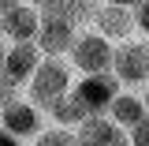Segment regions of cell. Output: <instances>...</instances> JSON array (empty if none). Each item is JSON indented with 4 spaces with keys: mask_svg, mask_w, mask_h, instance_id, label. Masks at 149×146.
<instances>
[{
    "mask_svg": "<svg viewBox=\"0 0 149 146\" xmlns=\"http://www.w3.org/2000/svg\"><path fill=\"white\" fill-rule=\"evenodd\" d=\"M71 83H74V71H71V64H67V56H41L19 94L45 112L52 101H60L63 94L71 90Z\"/></svg>",
    "mask_w": 149,
    "mask_h": 146,
    "instance_id": "cell-1",
    "label": "cell"
},
{
    "mask_svg": "<svg viewBox=\"0 0 149 146\" xmlns=\"http://www.w3.org/2000/svg\"><path fill=\"white\" fill-rule=\"evenodd\" d=\"M108 75L123 90H142L149 83V41L146 37H127L112 45V64Z\"/></svg>",
    "mask_w": 149,
    "mask_h": 146,
    "instance_id": "cell-2",
    "label": "cell"
},
{
    "mask_svg": "<svg viewBox=\"0 0 149 146\" xmlns=\"http://www.w3.org/2000/svg\"><path fill=\"white\" fill-rule=\"evenodd\" d=\"M67 64H71V71H78V75H101V71H108V64H112V41L101 37L93 26H82V30L71 37Z\"/></svg>",
    "mask_w": 149,
    "mask_h": 146,
    "instance_id": "cell-3",
    "label": "cell"
},
{
    "mask_svg": "<svg viewBox=\"0 0 149 146\" xmlns=\"http://www.w3.org/2000/svg\"><path fill=\"white\" fill-rule=\"evenodd\" d=\"M0 128L8 131V135H15L19 142H30L37 131L45 128V112L37 109V105H30L22 94H15V97L0 109Z\"/></svg>",
    "mask_w": 149,
    "mask_h": 146,
    "instance_id": "cell-4",
    "label": "cell"
},
{
    "mask_svg": "<svg viewBox=\"0 0 149 146\" xmlns=\"http://www.w3.org/2000/svg\"><path fill=\"white\" fill-rule=\"evenodd\" d=\"M37 60H41V49L34 41H8L4 45V60H0V79L8 86L22 90V83L30 79V71L37 68Z\"/></svg>",
    "mask_w": 149,
    "mask_h": 146,
    "instance_id": "cell-5",
    "label": "cell"
},
{
    "mask_svg": "<svg viewBox=\"0 0 149 146\" xmlns=\"http://www.w3.org/2000/svg\"><path fill=\"white\" fill-rule=\"evenodd\" d=\"M116 90H119V83H116L108 71H101V75H78V79L71 83V97L86 112H104L108 101L116 97Z\"/></svg>",
    "mask_w": 149,
    "mask_h": 146,
    "instance_id": "cell-6",
    "label": "cell"
},
{
    "mask_svg": "<svg viewBox=\"0 0 149 146\" xmlns=\"http://www.w3.org/2000/svg\"><path fill=\"white\" fill-rule=\"evenodd\" d=\"M90 26H93L101 37H108L112 45H116V41H127V37H138L134 8H116V4H101V0H97Z\"/></svg>",
    "mask_w": 149,
    "mask_h": 146,
    "instance_id": "cell-7",
    "label": "cell"
},
{
    "mask_svg": "<svg viewBox=\"0 0 149 146\" xmlns=\"http://www.w3.org/2000/svg\"><path fill=\"white\" fill-rule=\"evenodd\" d=\"M41 11V8H37ZM78 34L74 26H67L63 19L49 15V11H41V19H37V34H34V45L41 49V56H67V49H71V37Z\"/></svg>",
    "mask_w": 149,
    "mask_h": 146,
    "instance_id": "cell-8",
    "label": "cell"
},
{
    "mask_svg": "<svg viewBox=\"0 0 149 146\" xmlns=\"http://www.w3.org/2000/svg\"><path fill=\"white\" fill-rule=\"evenodd\" d=\"M37 19H41V11H37L34 4L19 0L15 8L0 11V37H4V41H34Z\"/></svg>",
    "mask_w": 149,
    "mask_h": 146,
    "instance_id": "cell-9",
    "label": "cell"
},
{
    "mask_svg": "<svg viewBox=\"0 0 149 146\" xmlns=\"http://www.w3.org/2000/svg\"><path fill=\"white\" fill-rule=\"evenodd\" d=\"M104 116H108L119 131L134 128L138 120H146V116H149V109H146V94H142V90H123V86H119V90H116V97L108 101Z\"/></svg>",
    "mask_w": 149,
    "mask_h": 146,
    "instance_id": "cell-10",
    "label": "cell"
},
{
    "mask_svg": "<svg viewBox=\"0 0 149 146\" xmlns=\"http://www.w3.org/2000/svg\"><path fill=\"white\" fill-rule=\"evenodd\" d=\"M116 131L119 128L112 124L104 112H90V116H82V120L71 128V135H74V146H104Z\"/></svg>",
    "mask_w": 149,
    "mask_h": 146,
    "instance_id": "cell-11",
    "label": "cell"
},
{
    "mask_svg": "<svg viewBox=\"0 0 149 146\" xmlns=\"http://www.w3.org/2000/svg\"><path fill=\"white\" fill-rule=\"evenodd\" d=\"M93 8H97V0H49V4H41V11H49V15L63 19L67 26H74V30L90 26Z\"/></svg>",
    "mask_w": 149,
    "mask_h": 146,
    "instance_id": "cell-12",
    "label": "cell"
},
{
    "mask_svg": "<svg viewBox=\"0 0 149 146\" xmlns=\"http://www.w3.org/2000/svg\"><path fill=\"white\" fill-rule=\"evenodd\" d=\"M26 146H74V135L71 128H56V124H45Z\"/></svg>",
    "mask_w": 149,
    "mask_h": 146,
    "instance_id": "cell-13",
    "label": "cell"
},
{
    "mask_svg": "<svg viewBox=\"0 0 149 146\" xmlns=\"http://www.w3.org/2000/svg\"><path fill=\"white\" fill-rule=\"evenodd\" d=\"M123 135H127L130 146H149V116H146V120H138L134 128H127Z\"/></svg>",
    "mask_w": 149,
    "mask_h": 146,
    "instance_id": "cell-14",
    "label": "cell"
},
{
    "mask_svg": "<svg viewBox=\"0 0 149 146\" xmlns=\"http://www.w3.org/2000/svg\"><path fill=\"white\" fill-rule=\"evenodd\" d=\"M0 146H26V142H19L15 135H8V131L0 128Z\"/></svg>",
    "mask_w": 149,
    "mask_h": 146,
    "instance_id": "cell-15",
    "label": "cell"
},
{
    "mask_svg": "<svg viewBox=\"0 0 149 146\" xmlns=\"http://www.w3.org/2000/svg\"><path fill=\"white\" fill-rule=\"evenodd\" d=\"M104 146H130V142H127V135H123V131H116V135H112Z\"/></svg>",
    "mask_w": 149,
    "mask_h": 146,
    "instance_id": "cell-16",
    "label": "cell"
},
{
    "mask_svg": "<svg viewBox=\"0 0 149 146\" xmlns=\"http://www.w3.org/2000/svg\"><path fill=\"white\" fill-rule=\"evenodd\" d=\"M101 4H116V8H134V4H142V0H101Z\"/></svg>",
    "mask_w": 149,
    "mask_h": 146,
    "instance_id": "cell-17",
    "label": "cell"
},
{
    "mask_svg": "<svg viewBox=\"0 0 149 146\" xmlns=\"http://www.w3.org/2000/svg\"><path fill=\"white\" fill-rule=\"evenodd\" d=\"M19 0H0V11H8V8H15Z\"/></svg>",
    "mask_w": 149,
    "mask_h": 146,
    "instance_id": "cell-18",
    "label": "cell"
},
{
    "mask_svg": "<svg viewBox=\"0 0 149 146\" xmlns=\"http://www.w3.org/2000/svg\"><path fill=\"white\" fill-rule=\"evenodd\" d=\"M26 4H34V8H41V4H49V0H26Z\"/></svg>",
    "mask_w": 149,
    "mask_h": 146,
    "instance_id": "cell-19",
    "label": "cell"
},
{
    "mask_svg": "<svg viewBox=\"0 0 149 146\" xmlns=\"http://www.w3.org/2000/svg\"><path fill=\"white\" fill-rule=\"evenodd\" d=\"M4 45H8V41H4V37H0V60H4Z\"/></svg>",
    "mask_w": 149,
    "mask_h": 146,
    "instance_id": "cell-20",
    "label": "cell"
}]
</instances>
